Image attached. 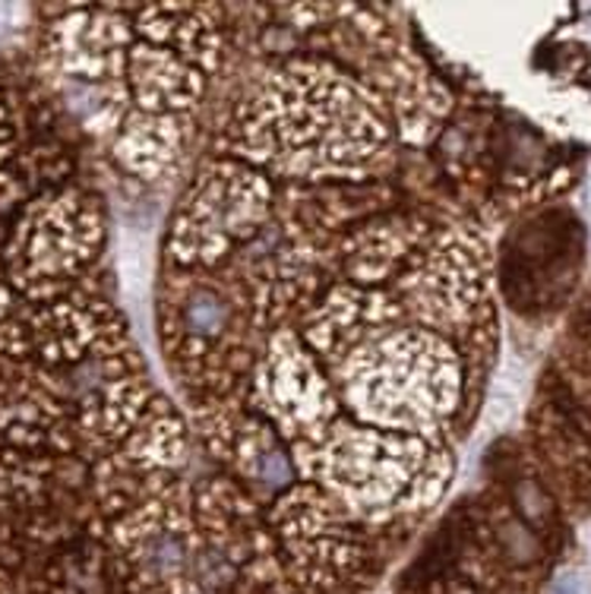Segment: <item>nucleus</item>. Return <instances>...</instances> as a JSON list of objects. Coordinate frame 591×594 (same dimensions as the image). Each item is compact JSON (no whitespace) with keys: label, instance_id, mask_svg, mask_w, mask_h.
<instances>
[{"label":"nucleus","instance_id":"2","mask_svg":"<svg viewBox=\"0 0 591 594\" xmlns=\"http://www.w3.org/2000/svg\"><path fill=\"white\" fill-rule=\"evenodd\" d=\"M512 506H515L519 519L529 525L531 532L541 528V525H548L553 515L551 496H548V491H544L538 481H531V477H519V481L512 484Z\"/></svg>","mask_w":591,"mask_h":594},{"label":"nucleus","instance_id":"1","mask_svg":"<svg viewBox=\"0 0 591 594\" xmlns=\"http://www.w3.org/2000/svg\"><path fill=\"white\" fill-rule=\"evenodd\" d=\"M231 323V304L212 288H197L184 304V326L197 339H216Z\"/></svg>","mask_w":591,"mask_h":594},{"label":"nucleus","instance_id":"4","mask_svg":"<svg viewBox=\"0 0 591 594\" xmlns=\"http://www.w3.org/2000/svg\"><path fill=\"white\" fill-rule=\"evenodd\" d=\"M551 594H582V582L575 573H560L551 582Z\"/></svg>","mask_w":591,"mask_h":594},{"label":"nucleus","instance_id":"3","mask_svg":"<svg viewBox=\"0 0 591 594\" xmlns=\"http://www.w3.org/2000/svg\"><path fill=\"white\" fill-rule=\"evenodd\" d=\"M497 534H500V547H503V554L510 556L512 563L531 566V563L541 560V541H538V534L531 532L522 519H503L500 528H497Z\"/></svg>","mask_w":591,"mask_h":594}]
</instances>
